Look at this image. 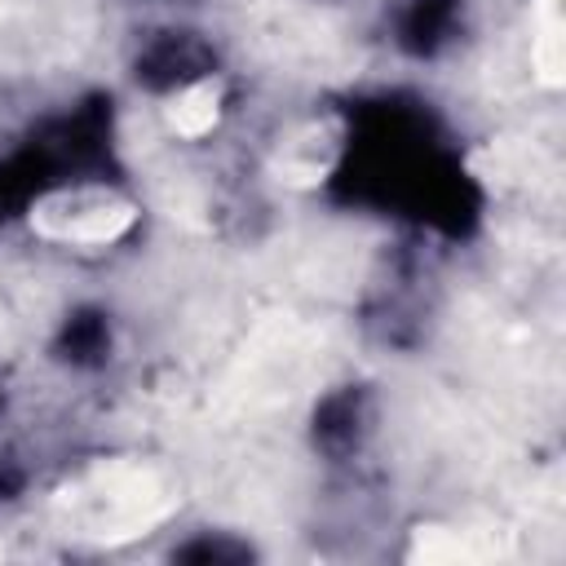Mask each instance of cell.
I'll use <instances>...</instances> for the list:
<instances>
[{
	"label": "cell",
	"instance_id": "obj_3",
	"mask_svg": "<svg viewBox=\"0 0 566 566\" xmlns=\"http://www.w3.org/2000/svg\"><path fill=\"white\" fill-rule=\"evenodd\" d=\"M389 35L407 57L433 62L464 35V0H398L389 9Z\"/></svg>",
	"mask_w": 566,
	"mask_h": 566
},
{
	"label": "cell",
	"instance_id": "obj_6",
	"mask_svg": "<svg viewBox=\"0 0 566 566\" xmlns=\"http://www.w3.org/2000/svg\"><path fill=\"white\" fill-rule=\"evenodd\" d=\"M0 416H4V380H0Z\"/></svg>",
	"mask_w": 566,
	"mask_h": 566
},
{
	"label": "cell",
	"instance_id": "obj_2",
	"mask_svg": "<svg viewBox=\"0 0 566 566\" xmlns=\"http://www.w3.org/2000/svg\"><path fill=\"white\" fill-rule=\"evenodd\" d=\"M371 433H376V398L363 385H340L318 398L314 420H310L314 451H323L327 460L340 464V460L363 455Z\"/></svg>",
	"mask_w": 566,
	"mask_h": 566
},
{
	"label": "cell",
	"instance_id": "obj_1",
	"mask_svg": "<svg viewBox=\"0 0 566 566\" xmlns=\"http://www.w3.org/2000/svg\"><path fill=\"white\" fill-rule=\"evenodd\" d=\"M128 66H133L137 88L186 97L217 71V44L186 22H168V27H155L137 40Z\"/></svg>",
	"mask_w": 566,
	"mask_h": 566
},
{
	"label": "cell",
	"instance_id": "obj_5",
	"mask_svg": "<svg viewBox=\"0 0 566 566\" xmlns=\"http://www.w3.org/2000/svg\"><path fill=\"white\" fill-rule=\"evenodd\" d=\"M172 557H181V562H248V557H256V548L248 539H239L234 531H199V539L172 544Z\"/></svg>",
	"mask_w": 566,
	"mask_h": 566
},
{
	"label": "cell",
	"instance_id": "obj_4",
	"mask_svg": "<svg viewBox=\"0 0 566 566\" xmlns=\"http://www.w3.org/2000/svg\"><path fill=\"white\" fill-rule=\"evenodd\" d=\"M111 349H115V327H111V314L102 305H75L62 318L57 340H53V358L71 371L106 367Z\"/></svg>",
	"mask_w": 566,
	"mask_h": 566
}]
</instances>
